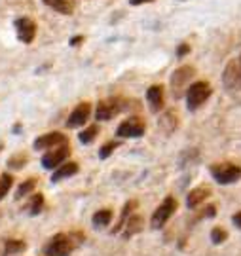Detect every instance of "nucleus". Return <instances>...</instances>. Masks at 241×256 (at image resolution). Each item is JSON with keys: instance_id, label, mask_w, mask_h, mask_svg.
<instances>
[{"instance_id": "obj_1", "label": "nucleus", "mask_w": 241, "mask_h": 256, "mask_svg": "<svg viewBox=\"0 0 241 256\" xmlns=\"http://www.w3.org/2000/svg\"><path fill=\"white\" fill-rule=\"evenodd\" d=\"M196 76V68L190 66V64H184V66H178L175 72L171 74V80H169V85H171V93L175 99H180L184 97V93L188 91L190 87V80Z\"/></svg>"}, {"instance_id": "obj_2", "label": "nucleus", "mask_w": 241, "mask_h": 256, "mask_svg": "<svg viewBox=\"0 0 241 256\" xmlns=\"http://www.w3.org/2000/svg\"><path fill=\"white\" fill-rule=\"evenodd\" d=\"M72 251H74L72 234H55L44 245L46 256H70Z\"/></svg>"}, {"instance_id": "obj_3", "label": "nucleus", "mask_w": 241, "mask_h": 256, "mask_svg": "<svg viewBox=\"0 0 241 256\" xmlns=\"http://www.w3.org/2000/svg\"><path fill=\"white\" fill-rule=\"evenodd\" d=\"M211 93H213V89L207 82H194L186 91V107H188V110H192V112L197 110L211 97Z\"/></svg>"}, {"instance_id": "obj_4", "label": "nucleus", "mask_w": 241, "mask_h": 256, "mask_svg": "<svg viewBox=\"0 0 241 256\" xmlns=\"http://www.w3.org/2000/svg\"><path fill=\"white\" fill-rule=\"evenodd\" d=\"M209 173L219 184H234L241 178V167L236 163H217L211 165Z\"/></svg>"}, {"instance_id": "obj_5", "label": "nucleus", "mask_w": 241, "mask_h": 256, "mask_svg": "<svg viewBox=\"0 0 241 256\" xmlns=\"http://www.w3.org/2000/svg\"><path fill=\"white\" fill-rule=\"evenodd\" d=\"M175 211H177V199L175 197H171V195H167V197L158 205V209L154 211L152 218H150L152 230H161V228L165 226V222L175 214Z\"/></svg>"}, {"instance_id": "obj_6", "label": "nucleus", "mask_w": 241, "mask_h": 256, "mask_svg": "<svg viewBox=\"0 0 241 256\" xmlns=\"http://www.w3.org/2000/svg\"><path fill=\"white\" fill-rule=\"evenodd\" d=\"M124 101L120 97H110V99H103L97 110H95V120L97 122H109L114 116H118L122 110H124Z\"/></svg>"}, {"instance_id": "obj_7", "label": "nucleus", "mask_w": 241, "mask_h": 256, "mask_svg": "<svg viewBox=\"0 0 241 256\" xmlns=\"http://www.w3.org/2000/svg\"><path fill=\"white\" fill-rule=\"evenodd\" d=\"M146 131V126L141 118H128L126 122H122L118 129H116V135L120 139H135V137H143Z\"/></svg>"}, {"instance_id": "obj_8", "label": "nucleus", "mask_w": 241, "mask_h": 256, "mask_svg": "<svg viewBox=\"0 0 241 256\" xmlns=\"http://www.w3.org/2000/svg\"><path fill=\"white\" fill-rule=\"evenodd\" d=\"M70 156V148L66 144H61L57 148L48 150L42 156V167L44 169H57L66 161V158Z\"/></svg>"}, {"instance_id": "obj_9", "label": "nucleus", "mask_w": 241, "mask_h": 256, "mask_svg": "<svg viewBox=\"0 0 241 256\" xmlns=\"http://www.w3.org/2000/svg\"><path fill=\"white\" fill-rule=\"evenodd\" d=\"M222 84L226 85V89H234V91L241 89L240 61H230V63L226 64L224 74H222Z\"/></svg>"}, {"instance_id": "obj_10", "label": "nucleus", "mask_w": 241, "mask_h": 256, "mask_svg": "<svg viewBox=\"0 0 241 256\" xmlns=\"http://www.w3.org/2000/svg\"><path fill=\"white\" fill-rule=\"evenodd\" d=\"M61 144H66V137L59 131H53V133H46V135H40L36 141H34V150H51L57 148Z\"/></svg>"}, {"instance_id": "obj_11", "label": "nucleus", "mask_w": 241, "mask_h": 256, "mask_svg": "<svg viewBox=\"0 0 241 256\" xmlns=\"http://www.w3.org/2000/svg\"><path fill=\"white\" fill-rule=\"evenodd\" d=\"M16 32H17V38L23 44H31L36 36V23L29 17H19L16 19Z\"/></svg>"}, {"instance_id": "obj_12", "label": "nucleus", "mask_w": 241, "mask_h": 256, "mask_svg": "<svg viewBox=\"0 0 241 256\" xmlns=\"http://www.w3.org/2000/svg\"><path fill=\"white\" fill-rule=\"evenodd\" d=\"M89 116H91V105L89 103H80L78 107L70 112V116L66 120V128L70 129L82 128L84 124H88Z\"/></svg>"}, {"instance_id": "obj_13", "label": "nucleus", "mask_w": 241, "mask_h": 256, "mask_svg": "<svg viewBox=\"0 0 241 256\" xmlns=\"http://www.w3.org/2000/svg\"><path fill=\"white\" fill-rule=\"evenodd\" d=\"M139 209V203H137V199H129L126 205H124V209H122V214H120V218H118V222H116V226L112 228V234H120L122 230H124V226H126V222L131 218L135 211Z\"/></svg>"}, {"instance_id": "obj_14", "label": "nucleus", "mask_w": 241, "mask_h": 256, "mask_svg": "<svg viewBox=\"0 0 241 256\" xmlns=\"http://www.w3.org/2000/svg\"><path fill=\"white\" fill-rule=\"evenodd\" d=\"M209 195H211V188H209V186H197V188H194L192 192L186 195V205H188V209H196V207H199Z\"/></svg>"}, {"instance_id": "obj_15", "label": "nucleus", "mask_w": 241, "mask_h": 256, "mask_svg": "<svg viewBox=\"0 0 241 256\" xmlns=\"http://www.w3.org/2000/svg\"><path fill=\"white\" fill-rule=\"evenodd\" d=\"M146 99L150 103V110L158 114L163 108V87L161 85H150L146 91Z\"/></svg>"}, {"instance_id": "obj_16", "label": "nucleus", "mask_w": 241, "mask_h": 256, "mask_svg": "<svg viewBox=\"0 0 241 256\" xmlns=\"http://www.w3.org/2000/svg\"><path fill=\"white\" fill-rule=\"evenodd\" d=\"M46 6H49L51 10H55L57 14L70 16L76 8V0H42Z\"/></svg>"}, {"instance_id": "obj_17", "label": "nucleus", "mask_w": 241, "mask_h": 256, "mask_svg": "<svg viewBox=\"0 0 241 256\" xmlns=\"http://www.w3.org/2000/svg\"><path fill=\"white\" fill-rule=\"evenodd\" d=\"M25 249H27V245H25V241H21V239H6L2 243V253H0V256L21 255Z\"/></svg>"}, {"instance_id": "obj_18", "label": "nucleus", "mask_w": 241, "mask_h": 256, "mask_svg": "<svg viewBox=\"0 0 241 256\" xmlns=\"http://www.w3.org/2000/svg\"><path fill=\"white\" fill-rule=\"evenodd\" d=\"M76 173H78V163H74V161H65L61 167H57L55 173L51 175V182H59V180L68 178V176H72V175H76Z\"/></svg>"}, {"instance_id": "obj_19", "label": "nucleus", "mask_w": 241, "mask_h": 256, "mask_svg": "<svg viewBox=\"0 0 241 256\" xmlns=\"http://www.w3.org/2000/svg\"><path fill=\"white\" fill-rule=\"evenodd\" d=\"M177 124H178V120H177V114L173 110L165 112V114L160 118V129H161L165 135H171L177 129Z\"/></svg>"}, {"instance_id": "obj_20", "label": "nucleus", "mask_w": 241, "mask_h": 256, "mask_svg": "<svg viewBox=\"0 0 241 256\" xmlns=\"http://www.w3.org/2000/svg\"><path fill=\"white\" fill-rule=\"evenodd\" d=\"M141 228H143V218H141V216H137V214H133L131 218L126 222L124 230H122L124 239H129V237H133L135 234H139V232H141Z\"/></svg>"}, {"instance_id": "obj_21", "label": "nucleus", "mask_w": 241, "mask_h": 256, "mask_svg": "<svg viewBox=\"0 0 241 256\" xmlns=\"http://www.w3.org/2000/svg\"><path fill=\"white\" fill-rule=\"evenodd\" d=\"M110 220H112V211H110V209H101V211H97V213L93 214V218H91V222H93L95 228H105V226H109Z\"/></svg>"}, {"instance_id": "obj_22", "label": "nucleus", "mask_w": 241, "mask_h": 256, "mask_svg": "<svg viewBox=\"0 0 241 256\" xmlns=\"http://www.w3.org/2000/svg\"><path fill=\"white\" fill-rule=\"evenodd\" d=\"M36 184H38L36 178H27V180H23L21 184L17 186V190H16V199H21L25 195L32 193V190L36 188Z\"/></svg>"}, {"instance_id": "obj_23", "label": "nucleus", "mask_w": 241, "mask_h": 256, "mask_svg": "<svg viewBox=\"0 0 241 256\" xmlns=\"http://www.w3.org/2000/svg\"><path fill=\"white\" fill-rule=\"evenodd\" d=\"M42 209H44V195L42 193H32V199L29 203V214L36 216V214L42 213Z\"/></svg>"}, {"instance_id": "obj_24", "label": "nucleus", "mask_w": 241, "mask_h": 256, "mask_svg": "<svg viewBox=\"0 0 241 256\" xmlns=\"http://www.w3.org/2000/svg\"><path fill=\"white\" fill-rule=\"evenodd\" d=\"M97 133H99V128H97V126H89L88 129H84V131H80V133H78V139H80V143L89 144V143H93V141H95Z\"/></svg>"}, {"instance_id": "obj_25", "label": "nucleus", "mask_w": 241, "mask_h": 256, "mask_svg": "<svg viewBox=\"0 0 241 256\" xmlns=\"http://www.w3.org/2000/svg\"><path fill=\"white\" fill-rule=\"evenodd\" d=\"M27 154L25 152H19V154H14L10 160H8V167H12V169H23L25 165H27Z\"/></svg>"}, {"instance_id": "obj_26", "label": "nucleus", "mask_w": 241, "mask_h": 256, "mask_svg": "<svg viewBox=\"0 0 241 256\" xmlns=\"http://www.w3.org/2000/svg\"><path fill=\"white\" fill-rule=\"evenodd\" d=\"M12 184H14V176H12L10 173H4V175L0 176V201L4 199V195H6V193L10 192Z\"/></svg>"}, {"instance_id": "obj_27", "label": "nucleus", "mask_w": 241, "mask_h": 256, "mask_svg": "<svg viewBox=\"0 0 241 256\" xmlns=\"http://www.w3.org/2000/svg\"><path fill=\"white\" fill-rule=\"evenodd\" d=\"M118 146H120L118 141H110V143H107V144H103L101 150H99V158H101V160H107V158H109L110 154L118 148Z\"/></svg>"}, {"instance_id": "obj_28", "label": "nucleus", "mask_w": 241, "mask_h": 256, "mask_svg": "<svg viewBox=\"0 0 241 256\" xmlns=\"http://www.w3.org/2000/svg\"><path fill=\"white\" fill-rule=\"evenodd\" d=\"M226 237H228V234H226V230H222V228H213V230H211V241H213L215 245L224 243Z\"/></svg>"}, {"instance_id": "obj_29", "label": "nucleus", "mask_w": 241, "mask_h": 256, "mask_svg": "<svg viewBox=\"0 0 241 256\" xmlns=\"http://www.w3.org/2000/svg\"><path fill=\"white\" fill-rule=\"evenodd\" d=\"M215 214H217V207L215 205H209V207L203 209V213L199 214V218H209V216H215Z\"/></svg>"}, {"instance_id": "obj_30", "label": "nucleus", "mask_w": 241, "mask_h": 256, "mask_svg": "<svg viewBox=\"0 0 241 256\" xmlns=\"http://www.w3.org/2000/svg\"><path fill=\"white\" fill-rule=\"evenodd\" d=\"M190 53V46L188 44H180L178 48H177V57H184V55H188Z\"/></svg>"}, {"instance_id": "obj_31", "label": "nucleus", "mask_w": 241, "mask_h": 256, "mask_svg": "<svg viewBox=\"0 0 241 256\" xmlns=\"http://www.w3.org/2000/svg\"><path fill=\"white\" fill-rule=\"evenodd\" d=\"M234 226H236V228H240V230H241V211H240V213L234 214Z\"/></svg>"}, {"instance_id": "obj_32", "label": "nucleus", "mask_w": 241, "mask_h": 256, "mask_svg": "<svg viewBox=\"0 0 241 256\" xmlns=\"http://www.w3.org/2000/svg\"><path fill=\"white\" fill-rule=\"evenodd\" d=\"M82 42H84V36H74V38H70V46H80Z\"/></svg>"}, {"instance_id": "obj_33", "label": "nucleus", "mask_w": 241, "mask_h": 256, "mask_svg": "<svg viewBox=\"0 0 241 256\" xmlns=\"http://www.w3.org/2000/svg\"><path fill=\"white\" fill-rule=\"evenodd\" d=\"M148 2H154V0H129L131 6H141V4H148Z\"/></svg>"}, {"instance_id": "obj_34", "label": "nucleus", "mask_w": 241, "mask_h": 256, "mask_svg": "<svg viewBox=\"0 0 241 256\" xmlns=\"http://www.w3.org/2000/svg\"><path fill=\"white\" fill-rule=\"evenodd\" d=\"M240 68H241V55H240Z\"/></svg>"}]
</instances>
